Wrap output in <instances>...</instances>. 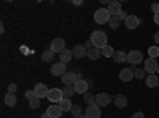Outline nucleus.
Returning <instances> with one entry per match:
<instances>
[{"instance_id": "9b49d317", "label": "nucleus", "mask_w": 159, "mask_h": 118, "mask_svg": "<svg viewBox=\"0 0 159 118\" xmlns=\"http://www.w3.org/2000/svg\"><path fill=\"white\" fill-rule=\"evenodd\" d=\"M48 118H59L62 115V109L59 106H56V104H52V106H49L46 109V113H45Z\"/></svg>"}, {"instance_id": "f8f14e48", "label": "nucleus", "mask_w": 159, "mask_h": 118, "mask_svg": "<svg viewBox=\"0 0 159 118\" xmlns=\"http://www.w3.org/2000/svg\"><path fill=\"white\" fill-rule=\"evenodd\" d=\"M73 88H75V93H78V94H86L88 93V88H89V85L86 83V80H83V78H80V80L73 85Z\"/></svg>"}, {"instance_id": "2eb2a0df", "label": "nucleus", "mask_w": 159, "mask_h": 118, "mask_svg": "<svg viewBox=\"0 0 159 118\" xmlns=\"http://www.w3.org/2000/svg\"><path fill=\"white\" fill-rule=\"evenodd\" d=\"M72 51H73V58H76V59H81L88 54V48L84 45H76Z\"/></svg>"}, {"instance_id": "4c0bfd02", "label": "nucleus", "mask_w": 159, "mask_h": 118, "mask_svg": "<svg viewBox=\"0 0 159 118\" xmlns=\"http://www.w3.org/2000/svg\"><path fill=\"white\" fill-rule=\"evenodd\" d=\"M127 16H129V15H126V11H121V13H119V19H121V21H123V19L126 21Z\"/></svg>"}, {"instance_id": "1a4fd4ad", "label": "nucleus", "mask_w": 159, "mask_h": 118, "mask_svg": "<svg viewBox=\"0 0 159 118\" xmlns=\"http://www.w3.org/2000/svg\"><path fill=\"white\" fill-rule=\"evenodd\" d=\"M110 102H111V97H110V94H107V93H99V94L96 96V104H97L99 107H107Z\"/></svg>"}, {"instance_id": "aec40b11", "label": "nucleus", "mask_w": 159, "mask_h": 118, "mask_svg": "<svg viewBox=\"0 0 159 118\" xmlns=\"http://www.w3.org/2000/svg\"><path fill=\"white\" fill-rule=\"evenodd\" d=\"M145 82H147V86H148V88H156V86H157V83H159V77H157L156 73L147 75Z\"/></svg>"}, {"instance_id": "4468645a", "label": "nucleus", "mask_w": 159, "mask_h": 118, "mask_svg": "<svg viewBox=\"0 0 159 118\" xmlns=\"http://www.w3.org/2000/svg\"><path fill=\"white\" fill-rule=\"evenodd\" d=\"M65 65H67V64H64V62H57V64H52V67H51V73L52 75H54V77H62L65 72H67V70H65Z\"/></svg>"}, {"instance_id": "20e7f679", "label": "nucleus", "mask_w": 159, "mask_h": 118, "mask_svg": "<svg viewBox=\"0 0 159 118\" xmlns=\"http://www.w3.org/2000/svg\"><path fill=\"white\" fill-rule=\"evenodd\" d=\"M127 62L130 65H137L140 62H143V54H142V51L139 50H132L127 53Z\"/></svg>"}, {"instance_id": "ea45409f", "label": "nucleus", "mask_w": 159, "mask_h": 118, "mask_svg": "<svg viewBox=\"0 0 159 118\" xmlns=\"http://www.w3.org/2000/svg\"><path fill=\"white\" fill-rule=\"evenodd\" d=\"M154 22L159 26V13H156V15H154Z\"/></svg>"}, {"instance_id": "cd10ccee", "label": "nucleus", "mask_w": 159, "mask_h": 118, "mask_svg": "<svg viewBox=\"0 0 159 118\" xmlns=\"http://www.w3.org/2000/svg\"><path fill=\"white\" fill-rule=\"evenodd\" d=\"M119 24H121V19H119V16H111L110 21H108V26L111 29H118Z\"/></svg>"}, {"instance_id": "f3484780", "label": "nucleus", "mask_w": 159, "mask_h": 118, "mask_svg": "<svg viewBox=\"0 0 159 118\" xmlns=\"http://www.w3.org/2000/svg\"><path fill=\"white\" fill-rule=\"evenodd\" d=\"M119 78H121L123 82H130L132 78H135L134 70H132L130 67H129V69H123L121 72H119Z\"/></svg>"}, {"instance_id": "7c9ffc66", "label": "nucleus", "mask_w": 159, "mask_h": 118, "mask_svg": "<svg viewBox=\"0 0 159 118\" xmlns=\"http://www.w3.org/2000/svg\"><path fill=\"white\" fill-rule=\"evenodd\" d=\"M148 56L153 58V59H156V58L159 56V48H157V46H150V48H148Z\"/></svg>"}, {"instance_id": "b1692460", "label": "nucleus", "mask_w": 159, "mask_h": 118, "mask_svg": "<svg viewBox=\"0 0 159 118\" xmlns=\"http://www.w3.org/2000/svg\"><path fill=\"white\" fill-rule=\"evenodd\" d=\"M100 51H102V56H105V58H113L115 53H116V51L111 48V45H105Z\"/></svg>"}, {"instance_id": "393cba45", "label": "nucleus", "mask_w": 159, "mask_h": 118, "mask_svg": "<svg viewBox=\"0 0 159 118\" xmlns=\"http://www.w3.org/2000/svg\"><path fill=\"white\" fill-rule=\"evenodd\" d=\"M54 54H56V53H52L51 50H46V51H43V53H42V61H43V62H52V59H54Z\"/></svg>"}, {"instance_id": "2f4dec72", "label": "nucleus", "mask_w": 159, "mask_h": 118, "mask_svg": "<svg viewBox=\"0 0 159 118\" xmlns=\"http://www.w3.org/2000/svg\"><path fill=\"white\" fill-rule=\"evenodd\" d=\"M70 113H72L73 118H80V116H81V107H80V106H73Z\"/></svg>"}, {"instance_id": "ddd939ff", "label": "nucleus", "mask_w": 159, "mask_h": 118, "mask_svg": "<svg viewBox=\"0 0 159 118\" xmlns=\"http://www.w3.org/2000/svg\"><path fill=\"white\" fill-rule=\"evenodd\" d=\"M34 91H35L37 97H40V99L48 97V93H49V89H48V86H46L45 83H38V85H35Z\"/></svg>"}, {"instance_id": "a19ab883", "label": "nucleus", "mask_w": 159, "mask_h": 118, "mask_svg": "<svg viewBox=\"0 0 159 118\" xmlns=\"http://www.w3.org/2000/svg\"><path fill=\"white\" fill-rule=\"evenodd\" d=\"M154 42H156V43H159V32H156V34H154Z\"/></svg>"}, {"instance_id": "c9c22d12", "label": "nucleus", "mask_w": 159, "mask_h": 118, "mask_svg": "<svg viewBox=\"0 0 159 118\" xmlns=\"http://www.w3.org/2000/svg\"><path fill=\"white\" fill-rule=\"evenodd\" d=\"M151 11L154 13V15H156V13H159V3H153L151 5Z\"/></svg>"}, {"instance_id": "39448f33", "label": "nucleus", "mask_w": 159, "mask_h": 118, "mask_svg": "<svg viewBox=\"0 0 159 118\" xmlns=\"http://www.w3.org/2000/svg\"><path fill=\"white\" fill-rule=\"evenodd\" d=\"M51 51H52V53H62V51L65 50V40H64V38H54V40H52L51 42V48H49Z\"/></svg>"}, {"instance_id": "c85d7f7f", "label": "nucleus", "mask_w": 159, "mask_h": 118, "mask_svg": "<svg viewBox=\"0 0 159 118\" xmlns=\"http://www.w3.org/2000/svg\"><path fill=\"white\" fill-rule=\"evenodd\" d=\"M83 101L88 104V106H91V104H96V96H92L89 91H88V93L83 96Z\"/></svg>"}, {"instance_id": "bb28decb", "label": "nucleus", "mask_w": 159, "mask_h": 118, "mask_svg": "<svg viewBox=\"0 0 159 118\" xmlns=\"http://www.w3.org/2000/svg\"><path fill=\"white\" fill-rule=\"evenodd\" d=\"M73 93H75V88L73 86H64L62 88V94H64L65 99H70L73 96Z\"/></svg>"}, {"instance_id": "6e6552de", "label": "nucleus", "mask_w": 159, "mask_h": 118, "mask_svg": "<svg viewBox=\"0 0 159 118\" xmlns=\"http://www.w3.org/2000/svg\"><path fill=\"white\" fill-rule=\"evenodd\" d=\"M86 115H88V118H100L102 116L100 107L97 104H91V106L86 107Z\"/></svg>"}, {"instance_id": "f257e3e1", "label": "nucleus", "mask_w": 159, "mask_h": 118, "mask_svg": "<svg viewBox=\"0 0 159 118\" xmlns=\"http://www.w3.org/2000/svg\"><path fill=\"white\" fill-rule=\"evenodd\" d=\"M89 40L92 42V45H94L96 48H103L105 45H108L107 43V34H105L103 31H94L91 34V38Z\"/></svg>"}, {"instance_id": "79ce46f5", "label": "nucleus", "mask_w": 159, "mask_h": 118, "mask_svg": "<svg viewBox=\"0 0 159 118\" xmlns=\"http://www.w3.org/2000/svg\"><path fill=\"white\" fill-rule=\"evenodd\" d=\"M157 88H159V83H157Z\"/></svg>"}, {"instance_id": "0eeeda50", "label": "nucleus", "mask_w": 159, "mask_h": 118, "mask_svg": "<svg viewBox=\"0 0 159 118\" xmlns=\"http://www.w3.org/2000/svg\"><path fill=\"white\" fill-rule=\"evenodd\" d=\"M157 69H159V64H157V61H156V59L148 58L147 61H145V72H147L148 75L156 73V72H157Z\"/></svg>"}, {"instance_id": "4be33fe9", "label": "nucleus", "mask_w": 159, "mask_h": 118, "mask_svg": "<svg viewBox=\"0 0 159 118\" xmlns=\"http://www.w3.org/2000/svg\"><path fill=\"white\" fill-rule=\"evenodd\" d=\"M57 106L62 109V112H70V110H72V107H73V104H72V101H70V99H65V97H64V99L57 104Z\"/></svg>"}, {"instance_id": "37998d69", "label": "nucleus", "mask_w": 159, "mask_h": 118, "mask_svg": "<svg viewBox=\"0 0 159 118\" xmlns=\"http://www.w3.org/2000/svg\"><path fill=\"white\" fill-rule=\"evenodd\" d=\"M157 73H159V69H157Z\"/></svg>"}, {"instance_id": "58836bf2", "label": "nucleus", "mask_w": 159, "mask_h": 118, "mask_svg": "<svg viewBox=\"0 0 159 118\" xmlns=\"http://www.w3.org/2000/svg\"><path fill=\"white\" fill-rule=\"evenodd\" d=\"M84 46H86L88 50H91V48H94V45H92V42H91V40H88V42L84 43Z\"/></svg>"}, {"instance_id": "e433bc0d", "label": "nucleus", "mask_w": 159, "mask_h": 118, "mask_svg": "<svg viewBox=\"0 0 159 118\" xmlns=\"http://www.w3.org/2000/svg\"><path fill=\"white\" fill-rule=\"evenodd\" d=\"M132 118H145V115L142 112H135V113H132Z\"/></svg>"}, {"instance_id": "a211bd4d", "label": "nucleus", "mask_w": 159, "mask_h": 118, "mask_svg": "<svg viewBox=\"0 0 159 118\" xmlns=\"http://www.w3.org/2000/svg\"><path fill=\"white\" fill-rule=\"evenodd\" d=\"M72 58H73V51L72 50H67L65 48L62 53L59 54V61L61 62H64V64H67V62H70L72 61Z\"/></svg>"}, {"instance_id": "a878e982", "label": "nucleus", "mask_w": 159, "mask_h": 118, "mask_svg": "<svg viewBox=\"0 0 159 118\" xmlns=\"http://www.w3.org/2000/svg\"><path fill=\"white\" fill-rule=\"evenodd\" d=\"M16 102H18V99H16L15 94L7 93V96H5V104H7L8 107H15V106H16Z\"/></svg>"}, {"instance_id": "423d86ee", "label": "nucleus", "mask_w": 159, "mask_h": 118, "mask_svg": "<svg viewBox=\"0 0 159 118\" xmlns=\"http://www.w3.org/2000/svg\"><path fill=\"white\" fill-rule=\"evenodd\" d=\"M62 99H64V94H62V89L61 88L49 89V93H48V101L49 102H61Z\"/></svg>"}, {"instance_id": "473e14b6", "label": "nucleus", "mask_w": 159, "mask_h": 118, "mask_svg": "<svg viewBox=\"0 0 159 118\" xmlns=\"http://www.w3.org/2000/svg\"><path fill=\"white\" fill-rule=\"evenodd\" d=\"M40 106H42V102H40V97H34L29 101V107L30 109H38Z\"/></svg>"}, {"instance_id": "9d476101", "label": "nucleus", "mask_w": 159, "mask_h": 118, "mask_svg": "<svg viewBox=\"0 0 159 118\" xmlns=\"http://www.w3.org/2000/svg\"><path fill=\"white\" fill-rule=\"evenodd\" d=\"M124 22H126V27L132 31V29H137V27H139L140 22H142V19H140V18H137L135 15H129V16H127V19H126Z\"/></svg>"}, {"instance_id": "72a5a7b5", "label": "nucleus", "mask_w": 159, "mask_h": 118, "mask_svg": "<svg viewBox=\"0 0 159 118\" xmlns=\"http://www.w3.org/2000/svg\"><path fill=\"white\" fill-rule=\"evenodd\" d=\"M16 89H18L16 83H10V85H8V93H10V94H15Z\"/></svg>"}, {"instance_id": "f03ea898", "label": "nucleus", "mask_w": 159, "mask_h": 118, "mask_svg": "<svg viewBox=\"0 0 159 118\" xmlns=\"http://www.w3.org/2000/svg\"><path fill=\"white\" fill-rule=\"evenodd\" d=\"M111 15H110V11L108 8H99L96 13H94V21L97 24H108Z\"/></svg>"}, {"instance_id": "6ab92c4d", "label": "nucleus", "mask_w": 159, "mask_h": 118, "mask_svg": "<svg viewBox=\"0 0 159 118\" xmlns=\"http://www.w3.org/2000/svg\"><path fill=\"white\" fill-rule=\"evenodd\" d=\"M113 102H115V106L118 109H124L127 106V97L124 94H118V96H115V101Z\"/></svg>"}, {"instance_id": "dca6fc26", "label": "nucleus", "mask_w": 159, "mask_h": 118, "mask_svg": "<svg viewBox=\"0 0 159 118\" xmlns=\"http://www.w3.org/2000/svg\"><path fill=\"white\" fill-rule=\"evenodd\" d=\"M108 11L111 16H119V13H121V3L116 2V0H113V2L108 3Z\"/></svg>"}, {"instance_id": "f704fd0d", "label": "nucleus", "mask_w": 159, "mask_h": 118, "mask_svg": "<svg viewBox=\"0 0 159 118\" xmlns=\"http://www.w3.org/2000/svg\"><path fill=\"white\" fill-rule=\"evenodd\" d=\"M25 97H27L29 101H30V99H34V97H37V94H35V91H34V89L27 91V93H25Z\"/></svg>"}, {"instance_id": "7ed1b4c3", "label": "nucleus", "mask_w": 159, "mask_h": 118, "mask_svg": "<svg viewBox=\"0 0 159 118\" xmlns=\"http://www.w3.org/2000/svg\"><path fill=\"white\" fill-rule=\"evenodd\" d=\"M61 80L65 86H73L78 80H80V73H75V72H65L62 77H61Z\"/></svg>"}, {"instance_id": "c756f323", "label": "nucleus", "mask_w": 159, "mask_h": 118, "mask_svg": "<svg viewBox=\"0 0 159 118\" xmlns=\"http://www.w3.org/2000/svg\"><path fill=\"white\" fill-rule=\"evenodd\" d=\"M134 75H135L137 80H142V78H147V72H145V69H139V67L134 70Z\"/></svg>"}, {"instance_id": "412c9836", "label": "nucleus", "mask_w": 159, "mask_h": 118, "mask_svg": "<svg viewBox=\"0 0 159 118\" xmlns=\"http://www.w3.org/2000/svg\"><path fill=\"white\" fill-rule=\"evenodd\" d=\"M91 61H97L100 56H102V51H100V48H91V50H88V54H86Z\"/></svg>"}, {"instance_id": "5701e85b", "label": "nucleus", "mask_w": 159, "mask_h": 118, "mask_svg": "<svg viewBox=\"0 0 159 118\" xmlns=\"http://www.w3.org/2000/svg\"><path fill=\"white\" fill-rule=\"evenodd\" d=\"M113 59H115V62H118V64H123V62L127 61V54L124 53V51H116L115 56H113Z\"/></svg>"}]
</instances>
